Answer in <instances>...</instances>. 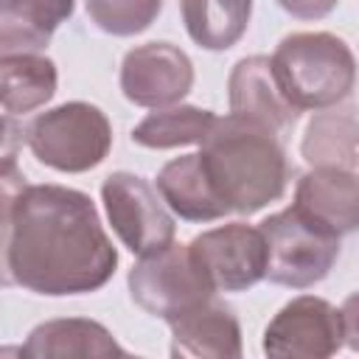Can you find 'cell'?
I'll use <instances>...</instances> for the list:
<instances>
[{"instance_id":"e0dca14e","label":"cell","mask_w":359,"mask_h":359,"mask_svg":"<svg viewBox=\"0 0 359 359\" xmlns=\"http://www.w3.org/2000/svg\"><path fill=\"white\" fill-rule=\"evenodd\" d=\"M303 160L317 168H342L359 174V118L348 112H317L300 143Z\"/></svg>"},{"instance_id":"5bb4252c","label":"cell","mask_w":359,"mask_h":359,"mask_svg":"<svg viewBox=\"0 0 359 359\" xmlns=\"http://www.w3.org/2000/svg\"><path fill=\"white\" fill-rule=\"evenodd\" d=\"M157 191L163 202L185 222H216L230 213L224 199L216 194L199 154L168 160L157 174Z\"/></svg>"},{"instance_id":"52a82bcc","label":"cell","mask_w":359,"mask_h":359,"mask_svg":"<svg viewBox=\"0 0 359 359\" xmlns=\"http://www.w3.org/2000/svg\"><path fill=\"white\" fill-rule=\"evenodd\" d=\"M101 202L121 244L135 255H151L174 244V219L163 196L132 171H115L101 182Z\"/></svg>"},{"instance_id":"8fae6325","label":"cell","mask_w":359,"mask_h":359,"mask_svg":"<svg viewBox=\"0 0 359 359\" xmlns=\"http://www.w3.org/2000/svg\"><path fill=\"white\" fill-rule=\"evenodd\" d=\"M227 98L233 115L250 118L275 135L292 129L300 115V109L280 90L269 56L238 59L227 79Z\"/></svg>"},{"instance_id":"d6986e66","label":"cell","mask_w":359,"mask_h":359,"mask_svg":"<svg viewBox=\"0 0 359 359\" xmlns=\"http://www.w3.org/2000/svg\"><path fill=\"white\" fill-rule=\"evenodd\" d=\"M188 36L205 50L233 48L252 14V0H180Z\"/></svg>"},{"instance_id":"7402d4cb","label":"cell","mask_w":359,"mask_h":359,"mask_svg":"<svg viewBox=\"0 0 359 359\" xmlns=\"http://www.w3.org/2000/svg\"><path fill=\"white\" fill-rule=\"evenodd\" d=\"M278 6L297 20H323L334 11L337 0H278Z\"/></svg>"},{"instance_id":"7c38bea8","label":"cell","mask_w":359,"mask_h":359,"mask_svg":"<svg viewBox=\"0 0 359 359\" xmlns=\"http://www.w3.org/2000/svg\"><path fill=\"white\" fill-rule=\"evenodd\" d=\"M294 208L334 236L359 230V174L325 165L311 168L297 180Z\"/></svg>"},{"instance_id":"8992f818","label":"cell","mask_w":359,"mask_h":359,"mask_svg":"<svg viewBox=\"0 0 359 359\" xmlns=\"http://www.w3.org/2000/svg\"><path fill=\"white\" fill-rule=\"evenodd\" d=\"M126 283L132 300L146 314L165 323L213 300L216 294V286L188 244H168L151 255H140V261L129 269Z\"/></svg>"},{"instance_id":"9a60e30c","label":"cell","mask_w":359,"mask_h":359,"mask_svg":"<svg viewBox=\"0 0 359 359\" xmlns=\"http://www.w3.org/2000/svg\"><path fill=\"white\" fill-rule=\"evenodd\" d=\"M123 353L126 351L101 323L84 317H62V320L39 323L20 348V356H34V359L123 356Z\"/></svg>"},{"instance_id":"7a4b0ae2","label":"cell","mask_w":359,"mask_h":359,"mask_svg":"<svg viewBox=\"0 0 359 359\" xmlns=\"http://www.w3.org/2000/svg\"><path fill=\"white\" fill-rule=\"evenodd\" d=\"M202 165L224 199L230 213H258L286 191V154L275 132L241 118H216L208 137L199 143Z\"/></svg>"},{"instance_id":"ffe728a7","label":"cell","mask_w":359,"mask_h":359,"mask_svg":"<svg viewBox=\"0 0 359 359\" xmlns=\"http://www.w3.org/2000/svg\"><path fill=\"white\" fill-rule=\"evenodd\" d=\"M216 112L202 109V107H163L149 112L135 129H132V143L143 149H177V146H191L202 143L208 132L216 123Z\"/></svg>"},{"instance_id":"30bf717a","label":"cell","mask_w":359,"mask_h":359,"mask_svg":"<svg viewBox=\"0 0 359 359\" xmlns=\"http://www.w3.org/2000/svg\"><path fill=\"white\" fill-rule=\"evenodd\" d=\"M194 87V62L171 42H146L132 48L121 65V93L149 109L180 104Z\"/></svg>"},{"instance_id":"4fadbf2b","label":"cell","mask_w":359,"mask_h":359,"mask_svg":"<svg viewBox=\"0 0 359 359\" xmlns=\"http://www.w3.org/2000/svg\"><path fill=\"white\" fill-rule=\"evenodd\" d=\"M171 325V356L194 359H238L241 356V325L236 314L216 300H208Z\"/></svg>"},{"instance_id":"603a6c76","label":"cell","mask_w":359,"mask_h":359,"mask_svg":"<svg viewBox=\"0 0 359 359\" xmlns=\"http://www.w3.org/2000/svg\"><path fill=\"white\" fill-rule=\"evenodd\" d=\"M339 314H342V334H345V345L351 351L359 353V292H351L342 306H339Z\"/></svg>"},{"instance_id":"ba28073f","label":"cell","mask_w":359,"mask_h":359,"mask_svg":"<svg viewBox=\"0 0 359 359\" xmlns=\"http://www.w3.org/2000/svg\"><path fill=\"white\" fill-rule=\"evenodd\" d=\"M345 345L342 314L328 300L300 294L264 328V353L280 359H325Z\"/></svg>"},{"instance_id":"5b68a950","label":"cell","mask_w":359,"mask_h":359,"mask_svg":"<svg viewBox=\"0 0 359 359\" xmlns=\"http://www.w3.org/2000/svg\"><path fill=\"white\" fill-rule=\"evenodd\" d=\"M261 233L266 238V278L278 286L309 289L331 272L339 255V236L303 216L294 205L266 216Z\"/></svg>"},{"instance_id":"2e32d148","label":"cell","mask_w":359,"mask_h":359,"mask_svg":"<svg viewBox=\"0 0 359 359\" xmlns=\"http://www.w3.org/2000/svg\"><path fill=\"white\" fill-rule=\"evenodd\" d=\"M76 0H0L3 53H31L50 42L53 31L73 14Z\"/></svg>"},{"instance_id":"6da1fadb","label":"cell","mask_w":359,"mask_h":359,"mask_svg":"<svg viewBox=\"0 0 359 359\" xmlns=\"http://www.w3.org/2000/svg\"><path fill=\"white\" fill-rule=\"evenodd\" d=\"M3 247L6 280L48 297L95 292L118 266L95 202L65 185H25L14 154L3 163Z\"/></svg>"},{"instance_id":"277c9868","label":"cell","mask_w":359,"mask_h":359,"mask_svg":"<svg viewBox=\"0 0 359 359\" xmlns=\"http://www.w3.org/2000/svg\"><path fill=\"white\" fill-rule=\"evenodd\" d=\"M34 157L62 174H84L101 165L112 149L109 118L87 101H67L39 112L25 126Z\"/></svg>"},{"instance_id":"9c48e42d","label":"cell","mask_w":359,"mask_h":359,"mask_svg":"<svg viewBox=\"0 0 359 359\" xmlns=\"http://www.w3.org/2000/svg\"><path fill=\"white\" fill-rule=\"evenodd\" d=\"M188 247L216 292H244L266 278V238L261 227L230 222L199 233Z\"/></svg>"},{"instance_id":"ac0fdd59","label":"cell","mask_w":359,"mask_h":359,"mask_svg":"<svg viewBox=\"0 0 359 359\" xmlns=\"http://www.w3.org/2000/svg\"><path fill=\"white\" fill-rule=\"evenodd\" d=\"M56 65L39 53H3L0 81H3V109L8 118L25 115L48 104L56 93Z\"/></svg>"},{"instance_id":"44dd1931","label":"cell","mask_w":359,"mask_h":359,"mask_svg":"<svg viewBox=\"0 0 359 359\" xmlns=\"http://www.w3.org/2000/svg\"><path fill=\"white\" fill-rule=\"evenodd\" d=\"M84 3L90 20L112 36H135L146 31L163 8V0H84Z\"/></svg>"},{"instance_id":"3957f363","label":"cell","mask_w":359,"mask_h":359,"mask_svg":"<svg viewBox=\"0 0 359 359\" xmlns=\"http://www.w3.org/2000/svg\"><path fill=\"white\" fill-rule=\"evenodd\" d=\"M272 70L297 109H328L356 84V59L345 39L328 31H300L280 39Z\"/></svg>"}]
</instances>
